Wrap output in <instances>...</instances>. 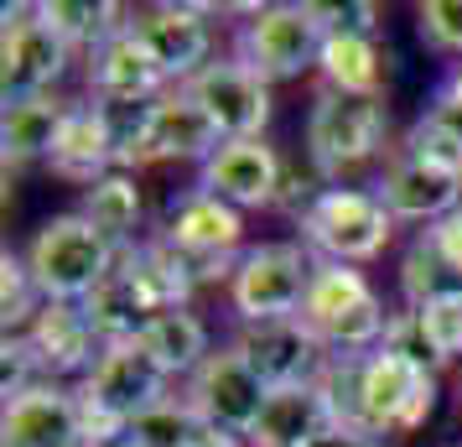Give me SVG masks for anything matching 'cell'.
Returning <instances> with one entry per match:
<instances>
[{
    "mask_svg": "<svg viewBox=\"0 0 462 447\" xmlns=\"http://www.w3.org/2000/svg\"><path fill=\"white\" fill-rule=\"evenodd\" d=\"M317 22H322V32L333 37V32H343V37H379L384 32V11H379L374 0H343V5H328V0H312Z\"/></svg>",
    "mask_w": 462,
    "mask_h": 447,
    "instance_id": "cell-35",
    "label": "cell"
},
{
    "mask_svg": "<svg viewBox=\"0 0 462 447\" xmlns=\"http://www.w3.org/2000/svg\"><path fill=\"white\" fill-rule=\"evenodd\" d=\"M84 312H88V322H94L99 343H130V339H141V328L156 318L151 297L141 292V281L130 276L125 265H115V271H109V276L88 292Z\"/></svg>",
    "mask_w": 462,
    "mask_h": 447,
    "instance_id": "cell-27",
    "label": "cell"
},
{
    "mask_svg": "<svg viewBox=\"0 0 462 447\" xmlns=\"http://www.w3.org/2000/svg\"><path fill=\"white\" fill-rule=\"evenodd\" d=\"M26 271L47 302H88V292L120 265V250L109 245L79 209L52 213L26 239Z\"/></svg>",
    "mask_w": 462,
    "mask_h": 447,
    "instance_id": "cell-6",
    "label": "cell"
},
{
    "mask_svg": "<svg viewBox=\"0 0 462 447\" xmlns=\"http://www.w3.org/2000/svg\"><path fill=\"white\" fill-rule=\"evenodd\" d=\"M229 11L245 16L234 26V58L265 84H286L317 68L328 32L317 22L312 0H254V5H229Z\"/></svg>",
    "mask_w": 462,
    "mask_h": 447,
    "instance_id": "cell-3",
    "label": "cell"
},
{
    "mask_svg": "<svg viewBox=\"0 0 462 447\" xmlns=\"http://www.w3.org/2000/svg\"><path fill=\"white\" fill-rule=\"evenodd\" d=\"M84 84H88V99H162L171 88L156 73V63L141 52V42L130 37V26L84 58Z\"/></svg>",
    "mask_w": 462,
    "mask_h": 447,
    "instance_id": "cell-23",
    "label": "cell"
},
{
    "mask_svg": "<svg viewBox=\"0 0 462 447\" xmlns=\"http://www.w3.org/2000/svg\"><path fill=\"white\" fill-rule=\"evenodd\" d=\"M47 172H52V177H63V182H73L79 192L94 188V182H99V177H109V172H120L115 141H109L105 115H99V105H94V99H73L63 130H58V146H52Z\"/></svg>",
    "mask_w": 462,
    "mask_h": 447,
    "instance_id": "cell-20",
    "label": "cell"
},
{
    "mask_svg": "<svg viewBox=\"0 0 462 447\" xmlns=\"http://www.w3.org/2000/svg\"><path fill=\"white\" fill-rule=\"evenodd\" d=\"M42 307H47V297L37 292V281L26 271V256L22 250H5L0 256V322H5V339L26 333Z\"/></svg>",
    "mask_w": 462,
    "mask_h": 447,
    "instance_id": "cell-30",
    "label": "cell"
},
{
    "mask_svg": "<svg viewBox=\"0 0 462 447\" xmlns=\"http://www.w3.org/2000/svg\"><path fill=\"white\" fill-rule=\"evenodd\" d=\"M79 213H84L115 250H130V245L146 239L141 235V224H146V198H141L135 172H109L94 188H84L79 192Z\"/></svg>",
    "mask_w": 462,
    "mask_h": 447,
    "instance_id": "cell-26",
    "label": "cell"
},
{
    "mask_svg": "<svg viewBox=\"0 0 462 447\" xmlns=\"http://www.w3.org/2000/svg\"><path fill=\"white\" fill-rule=\"evenodd\" d=\"M400 297H405V307H431V302L441 297H462V276L447 265V260L431 250V239L416 229V239L400 250Z\"/></svg>",
    "mask_w": 462,
    "mask_h": 447,
    "instance_id": "cell-29",
    "label": "cell"
},
{
    "mask_svg": "<svg viewBox=\"0 0 462 447\" xmlns=\"http://www.w3.org/2000/svg\"><path fill=\"white\" fill-rule=\"evenodd\" d=\"M198 426H203V416L182 396H167L156 411H146L141 422H130V437L141 447H188Z\"/></svg>",
    "mask_w": 462,
    "mask_h": 447,
    "instance_id": "cell-31",
    "label": "cell"
},
{
    "mask_svg": "<svg viewBox=\"0 0 462 447\" xmlns=\"http://www.w3.org/2000/svg\"><path fill=\"white\" fill-rule=\"evenodd\" d=\"M384 73H390V47L384 37H343L333 32L317 58V84L358 99H384Z\"/></svg>",
    "mask_w": 462,
    "mask_h": 447,
    "instance_id": "cell-24",
    "label": "cell"
},
{
    "mask_svg": "<svg viewBox=\"0 0 462 447\" xmlns=\"http://www.w3.org/2000/svg\"><path fill=\"white\" fill-rule=\"evenodd\" d=\"M426 115H431V120H441V126L462 141V105H452V99H426Z\"/></svg>",
    "mask_w": 462,
    "mask_h": 447,
    "instance_id": "cell-39",
    "label": "cell"
},
{
    "mask_svg": "<svg viewBox=\"0 0 462 447\" xmlns=\"http://www.w3.org/2000/svg\"><path fill=\"white\" fill-rule=\"evenodd\" d=\"M156 239H167L171 250L188 260L198 286H218V281L229 286L239 256L250 250L245 245V213L234 209V203H224L218 192L198 188V182L167 198Z\"/></svg>",
    "mask_w": 462,
    "mask_h": 447,
    "instance_id": "cell-5",
    "label": "cell"
},
{
    "mask_svg": "<svg viewBox=\"0 0 462 447\" xmlns=\"http://www.w3.org/2000/svg\"><path fill=\"white\" fill-rule=\"evenodd\" d=\"M0 442L5 447H84L79 385L37 380L26 385L22 396H5Z\"/></svg>",
    "mask_w": 462,
    "mask_h": 447,
    "instance_id": "cell-17",
    "label": "cell"
},
{
    "mask_svg": "<svg viewBox=\"0 0 462 447\" xmlns=\"http://www.w3.org/2000/svg\"><path fill=\"white\" fill-rule=\"evenodd\" d=\"M135 343L162 364V375H167V380H192V375H198V364L213 354L208 322L198 318L192 307H167V312H156V318L141 328V339H135Z\"/></svg>",
    "mask_w": 462,
    "mask_h": 447,
    "instance_id": "cell-25",
    "label": "cell"
},
{
    "mask_svg": "<svg viewBox=\"0 0 462 447\" xmlns=\"http://www.w3.org/2000/svg\"><path fill=\"white\" fill-rule=\"evenodd\" d=\"M79 390H84L94 405H105L109 416H120V422L130 426V422H141L146 411H156V405L167 401L171 380L162 375V364L130 339V343H105L99 364L79 380Z\"/></svg>",
    "mask_w": 462,
    "mask_h": 447,
    "instance_id": "cell-14",
    "label": "cell"
},
{
    "mask_svg": "<svg viewBox=\"0 0 462 447\" xmlns=\"http://www.w3.org/2000/svg\"><path fill=\"white\" fill-rule=\"evenodd\" d=\"M384 349H390V354H400V359H411L416 369H426V375H441V369H447V359L437 354V343L426 339V328H420L416 307H400L395 318H390Z\"/></svg>",
    "mask_w": 462,
    "mask_h": 447,
    "instance_id": "cell-34",
    "label": "cell"
},
{
    "mask_svg": "<svg viewBox=\"0 0 462 447\" xmlns=\"http://www.w3.org/2000/svg\"><path fill=\"white\" fill-rule=\"evenodd\" d=\"M420 47L441 63H462V0H420L416 5Z\"/></svg>",
    "mask_w": 462,
    "mask_h": 447,
    "instance_id": "cell-32",
    "label": "cell"
},
{
    "mask_svg": "<svg viewBox=\"0 0 462 447\" xmlns=\"http://www.w3.org/2000/svg\"><path fill=\"white\" fill-rule=\"evenodd\" d=\"M390 307L374 292V281L364 276L358 265H333V260H317L312 292L301 302V322L312 328L322 349L333 359H364L384 349V333H390Z\"/></svg>",
    "mask_w": 462,
    "mask_h": 447,
    "instance_id": "cell-2",
    "label": "cell"
},
{
    "mask_svg": "<svg viewBox=\"0 0 462 447\" xmlns=\"http://www.w3.org/2000/svg\"><path fill=\"white\" fill-rule=\"evenodd\" d=\"M182 88L203 105V115L218 126L224 141H260L265 126H271V115H275L271 84H265L260 73H250L234 52L229 58H213V63Z\"/></svg>",
    "mask_w": 462,
    "mask_h": 447,
    "instance_id": "cell-12",
    "label": "cell"
},
{
    "mask_svg": "<svg viewBox=\"0 0 462 447\" xmlns=\"http://www.w3.org/2000/svg\"><path fill=\"white\" fill-rule=\"evenodd\" d=\"M437 411V375L416 369L390 349L358 359V432L369 437H411Z\"/></svg>",
    "mask_w": 462,
    "mask_h": 447,
    "instance_id": "cell-8",
    "label": "cell"
},
{
    "mask_svg": "<svg viewBox=\"0 0 462 447\" xmlns=\"http://www.w3.org/2000/svg\"><path fill=\"white\" fill-rule=\"evenodd\" d=\"M73 58L79 52L42 22L37 0L5 5V26H0V88H5V105L37 99V94H58Z\"/></svg>",
    "mask_w": 462,
    "mask_h": 447,
    "instance_id": "cell-9",
    "label": "cell"
},
{
    "mask_svg": "<svg viewBox=\"0 0 462 447\" xmlns=\"http://www.w3.org/2000/svg\"><path fill=\"white\" fill-rule=\"evenodd\" d=\"M420 235L431 239V250H437V256L462 276V209H452L447 219H437V224H431V229H420Z\"/></svg>",
    "mask_w": 462,
    "mask_h": 447,
    "instance_id": "cell-37",
    "label": "cell"
},
{
    "mask_svg": "<svg viewBox=\"0 0 462 447\" xmlns=\"http://www.w3.org/2000/svg\"><path fill=\"white\" fill-rule=\"evenodd\" d=\"M286 182V156L260 135V141H224L208 162L198 167V188L218 192L239 213L250 209H275Z\"/></svg>",
    "mask_w": 462,
    "mask_h": 447,
    "instance_id": "cell-15",
    "label": "cell"
},
{
    "mask_svg": "<svg viewBox=\"0 0 462 447\" xmlns=\"http://www.w3.org/2000/svg\"><path fill=\"white\" fill-rule=\"evenodd\" d=\"M109 447H141V442H135V437H130V432H125V437H115V442H109Z\"/></svg>",
    "mask_w": 462,
    "mask_h": 447,
    "instance_id": "cell-42",
    "label": "cell"
},
{
    "mask_svg": "<svg viewBox=\"0 0 462 447\" xmlns=\"http://www.w3.org/2000/svg\"><path fill=\"white\" fill-rule=\"evenodd\" d=\"M395 146L420 156V162H431V167H441V172H452V177H462V141L441 126V120H431L426 109L405 126V135H400Z\"/></svg>",
    "mask_w": 462,
    "mask_h": 447,
    "instance_id": "cell-33",
    "label": "cell"
},
{
    "mask_svg": "<svg viewBox=\"0 0 462 447\" xmlns=\"http://www.w3.org/2000/svg\"><path fill=\"white\" fill-rule=\"evenodd\" d=\"M420 328H426V339L437 343V354L447 364L462 359V297H441L431 307H420Z\"/></svg>",
    "mask_w": 462,
    "mask_h": 447,
    "instance_id": "cell-36",
    "label": "cell"
},
{
    "mask_svg": "<svg viewBox=\"0 0 462 447\" xmlns=\"http://www.w3.org/2000/svg\"><path fill=\"white\" fill-rule=\"evenodd\" d=\"M224 146V135L213 126L203 105L192 99L188 88H167L156 99V115H151V130L141 141V156H135V172L141 167H162V162H208L213 151Z\"/></svg>",
    "mask_w": 462,
    "mask_h": 447,
    "instance_id": "cell-19",
    "label": "cell"
},
{
    "mask_svg": "<svg viewBox=\"0 0 462 447\" xmlns=\"http://www.w3.org/2000/svg\"><path fill=\"white\" fill-rule=\"evenodd\" d=\"M182 401L203 416V426H218V432H234V437L250 442L254 422H260V411L271 401V385L254 375L250 359L234 343H224V349H213L208 359L198 364L192 380H182Z\"/></svg>",
    "mask_w": 462,
    "mask_h": 447,
    "instance_id": "cell-11",
    "label": "cell"
},
{
    "mask_svg": "<svg viewBox=\"0 0 462 447\" xmlns=\"http://www.w3.org/2000/svg\"><path fill=\"white\" fill-rule=\"evenodd\" d=\"M296 239L312 250L317 260H333V265H369L390 250L395 239V219L379 203L374 188H322L296 213Z\"/></svg>",
    "mask_w": 462,
    "mask_h": 447,
    "instance_id": "cell-4",
    "label": "cell"
},
{
    "mask_svg": "<svg viewBox=\"0 0 462 447\" xmlns=\"http://www.w3.org/2000/svg\"><path fill=\"white\" fill-rule=\"evenodd\" d=\"M384 146H390V105L384 99H358V94H337V88L317 84L307 120H301V151L322 188H337L358 167L379 162Z\"/></svg>",
    "mask_w": 462,
    "mask_h": 447,
    "instance_id": "cell-1",
    "label": "cell"
},
{
    "mask_svg": "<svg viewBox=\"0 0 462 447\" xmlns=\"http://www.w3.org/2000/svg\"><path fill=\"white\" fill-rule=\"evenodd\" d=\"M22 339L32 349V359H37V375L42 380H58V385L84 380L88 369L99 364V354H105V343L94 333L84 302H47Z\"/></svg>",
    "mask_w": 462,
    "mask_h": 447,
    "instance_id": "cell-18",
    "label": "cell"
},
{
    "mask_svg": "<svg viewBox=\"0 0 462 447\" xmlns=\"http://www.w3.org/2000/svg\"><path fill=\"white\" fill-rule=\"evenodd\" d=\"M317 256L301 239H265L250 245L229 276V307L239 322H281L301 318V302L312 292Z\"/></svg>",
    "mask_w": 462,
    "mask_h": 447,
    "instance_id": "cell-7",
    "label": "cell"
},
{
    "mask_svg": "<svg viewBox=\"0 0 462 447\" xmlns=\"http://www.w3.org/2000/svg\"><path fill=\"white\" fill-rule=\"evenodd\" d=\"M333 426L337 411L322 385H286V390H271V401L250 432V447H312Z\"/></svg>",
    "mask_w": 462,
    "mask_h": 447,
    "instance_id": "cell-21",
    "label": "cell"
},
{
    "mask_svg": "<svg viewBox=\"0 0 462 447\" xmlns=\"http://www.w3.org/2000/svg\"><path fill=\"white\" fill-rule=\"evenodd\" d=\"M431 99H452V105H462V63H457V68H447V79L431 88Z\"/></svg>",
    "mask_w": 462,
    "mask_h": 447,
    "instance_id": "cell-41",
    "label": "cell"
},
{
    "mask_svg": "<svg viewBox=\"0 0 462 447\" xmlns=\"http://www.w3.org/2000/svg\"><path fill=\"white\" fill-rule=\"evenodd\" d=\"M369 188L379 192V203L390 209L395 224L431 229L437 219L462 209V177L431 167V162H420V156H411V151H400V146L384 156V172H379Z\"/></svg>",
    "mask_w": 462,
    "mask_h": 447,
    "instance_id": "cell-16",
    "label": "cell"
},
{
    "mask_svg": "<svg viewBox=\"0 0 462 447\" xmlns=\"http://www.w3.org/2000/svg\"><path fill=\"white\" fill-rule=\"evenodd\" d=\"M213 5H188V0H156V5H135L130 11V37L141 42L156 73L171 88L192 84L203 68L213 63Z\"/></svg>",
    "mask_w": 462,
    "mask_h": 447,
    "instance_id": "cell-10",
    "label": "cell"
},
{
    "mask_svg": "<svg viewBox=\"0 0 462 447\" xmlns=\"http://www.w3.org/2000/svg\"><path fill=\"white\" fill-rule=\"evenodd\" d=\"M37 11H42V22L63 37L79 58L88 52H99L109 37H120L130 22L125 5H115V0H37Z\"/></svg>",
    "mask_w": 462,
    "mask_h": 447,
    "instance_id": "cell-28",
    "label": "cell"
},
{
    "mask_svg": "<svg viewBox=\"0 0 462 447\" xmlns=\"http://www.w3.org/2000/svg\"><path fill=\"white\" fill-rule=\"evenodd\" d=\"M312 447H384L379 437H369V432H354V426H333L328 437H317Z\"/></svg>",
    "mask_w": 462,
    "mask_h": 447,
    "instance_id": "cell-38",
    "label": "cell"
},
{
    "mask_svg": "<svg viewBox=\"0 0 462 447\" xmlns=\"http://www.w3.org/2000/svg\"><path fill=\"white\" fill-rule=\"evenodd\" d=\"M234 349L250 359V369L271 385V390H286V385H317L322 375H328V364H333V354L322 349V339H317L301 318L239 322Z\"/></svg>",
    "mask_w": 462,
    "mask_h": 447,
    "instance_id": "cell-13",
    "label": "cell"
},
{
    "mask_svg": "<svg viewBox=\"0 0 462 447\" xmlns=\"http://www.w3.org/2000/svg\"><path fill=\"white\" fill-rule=\"evenodd\" d=\"M457 416H462V369H457Z\"/></svg>",
    "mask_w": 462,
    "mask_h": 447,
    "instance_id": "cell-43",
    "label": "cell"
},
{
    "mask_svg": "<svg viewBox=\"0 0 462 447\" xmlns=\"http://www.w3.org/2000/svg\"><path fill=\"white\" fill-rule=\"evenodd\" d=\"M73 99L63 94H37V99H16L0 115V162H5V177L22 167H37V162H52V146H58V130H63Z\"/></svg>",
    "mask_w": 462,
    "mask_h": 447,
    "instance_id": "cell-22",
    "label": "cell"
},
{
    "mask_svg": "<svg viewBox=\"0 0 462 447\" xmlns=\"http://www.w3.org/2000/svg\"><path fill=\"white\" fill-rule=\"evenodd\" d=\"M188 447H250V442H245V437H234V432H218V426H198Z\"/></svg>",
    "mask_w": 462,
    "mask_h": 447,
    "instance_id": "cell-40",
    "label": "cell"
}]
</instances>
